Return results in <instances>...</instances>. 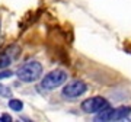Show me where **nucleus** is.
<instances>
[{
    "label": "nucleus",
    "mask_w": 131,
    "mask_h": 122,
    "mask_svg": "<svg viewBox=\"0 0 131 122\" xmlns=\"http://www.w3.org/2000/svg\"><path fill=\"white\" fill-rule=\"evenodd\" d=\"M42 74V66L38 61H28L24 66H20L16 71V76L20 81L25 83H32L37 81Z\"/></svg>",
    "instance_id": "f257e3e1"
},
{
    "label": "nucleus",
    "mask_w": 131,
    "mask_h": 122,
    "mask_svg": "<svg viewBox=\"0 0 131 122\" xmlns=\"http://www.w3.org/2000/svg\"><path fill=\"white\" fill-rule=\"evenodd\" d=\"M131 113L130 106H121V108H106L96 113L95 121H121L125 119L128 115Z\"/></svg>",
    "instance_id": "f03ea898"
},
{
    "label": "nucleus",
    "mask_w": 131,
    "mask_h": 122,
    "mask_svg": "<svg viewBox=\"0 0 131 122\" xmlns=\"http://www.w3.org/2000/svg\"><path fill=\"white\" fill-rule=\"evenodd\" d=\"M67 80V73L64 70H54L51 73H48L44 79L41 80V87L44 90H54L58 86L64 84Z\"/></svg>",
    "instance_id": "7ed1b4c3"
},
{
    "label": "nucleus",
    "mask_w": 131,
    "mask_h": 122,
    "mask_svg": "<svg viewBox=\"0 0 131 122\" xmlns=\"http://www.w3.org/2000/svg\"><path fill=\"white\" fill-rule=\"evenodd\" d=\"M86 90H88V86H86L84 81H82V80H73V81L67 83L63 87V96L66 99H76V97H80L82 94L86 93Z\"/></svg>",
    "instance_id": "20e7f679"
},
{
    "label": "nucleus",
    "mask_w": 131,
    "mask_h": 122,
    "mask_svg": "<svg viewBox=\"0 0 131 122\" xmlns=\"http://www.w3.org/2000/svg\"><path fill=\"white\" fill-rule=\"evenodd\" d=\"M106 108H109V102L105 97H101V96H95V97L86 99L83 103H82V109L86 113H98Z\"/></svg>",
    "instance_id": "39448f33"
},
{
    "label": "nucleus",
    "mask_w": 131,
    "mask_h": 122,
    "mask_svg": "<svg viewBox=\"0 0 131 122\" xmlns=\"http://www.w3.org/2000/svg\"><path fill=\"white\" fill-rule=\"evenodd\" d=\"M9 108L13 109L15 112H19V111H22V108H24V103H22L20 100H18V99H10L9 100Z\"/></svg>",
    "instance_id": "423d86ee"
},
{
    "label": "nucleus",
    "mask_w": 131,
    "mask_h": 122,
    "mask_svg": "<svg viewBox=\"0 0 131 122\" xmlns=\"http://www.w3.org/2000/svg\"><path fill=\"white\" fill-rule=\"evenodd\" d=\"M10 61H12V58H10L7 54L0 52V70H2V68H6V67L10 64Z\"/></svg>",
    "instance_id": "0eeeda50"
},
{
    "label": "nucleus",
    "mask_w": 131,
    "mask_h": 122,
    "mask_svg": "<svg viewBox=\"0 0 131 122\" xmlns=\"http://www.w3.org/2000/svg\"><path fill=\"white\" fill-rule=\"evenodd\" d=\"M0 96H3V97H12V90L7 86L0 84Z\"/></svg>",
    "instance_id": "6e6552de"
},
{
    "label": "nucleus",
    "mask_w": 131,
    "mask_h": 122,
    "mask_svg": "<svg viewBox=\"0 0 131 122\" xmlns=\"http://www.w3.org/2000/svg\"><path fill=\"white\" fill-rule=\"evenodd\" d=\"M12 74H13V73L10 70H3V68H2V70H0V80L9 79V77H12Z\"/></svg>",
    "instance_id": "1a4fd4ad"
},
{
    "label": "nucleus",
    "mask_w": 131,
    "mask_h": 122,
    "mask_svg": "<svg viewBox=\"0 0 131 122\" xmlns=\"http://www.w3.org/2000/svg\"><path fill=\"white\" fill-rule=\"evenodd\" d=\"M10 121H12V116H10L9 113H3L0 116V122H10Z\"/></svg>",
    "instance_id": "9d476101"
}]
</instances>
